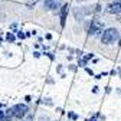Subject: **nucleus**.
Wrapping results in <instances>:
<instances>
[{"label":"nucleus","instance_id":"f257e3e1","mask_svg":"<svg viewBox=\"0 0 121 121\" xmlns=\"http://www.w3.org/2000/svg\"><path fill=\"white\" fill-rule=\"evenodd\" d=\"M117 39H118V30L114 29V27L105 29V30H104V33H102V36H101V42H102L104 45L114 43Z\"/></svg>","mask_w":121,"mask_h":121},{"label":"nucleus","instance_id":"f03ea898","mask_svg":"<svg viewBox=\"0 0 121 121\" xmlns=\"http://www.w3.org/2000/svg\"><path fill=\"white\" fill-rule=\"evenodd\" d=\"M102 29H104V23L99 22L98 19H92L91 20V25H89V30H88V33L89 35H99L102 32Z\"/></svg>","mask_w":121,"mask_h":121},{"label":"nucleus","instance_id":"7ed1b4c3","mask_svg":"<svg viewBox=\"0 0 121 121\" xmlns=\"http://www.w3.org/2000/svg\"><path fill=\"white\" fill-rule=\"evenodd\" d=\"M12 111H13V115H14V117L22 118V117L26 115V112H27V107H26L25 104H16V105H14V107L12 108Z\"/></svg>","mask_w":121,"mask_h":121},{"label":"nucleus","instance_id":"20e7f679","mask_svg":"<svg viewBox=\"0 0 121 121\" xmlns=\"http://www.w3.org/2000/svg\"><path fill=\"white\" fill-rule=\"evenodd\" d=\"M107 12H108V13H114V14L121 13V3L115 2V3L108 4V6H107Z\"/></svg>","mask_w":121,"mask_h":121},{"label":"nucleus","instance_id":"39448f33","mask_svg":"<svg viewBox=\"0 0 121 121\" xmlns=\"http://www.w3.org/2000/svg\"><path fill=\"white\" fill-rule=\"evenodd\" d=\"M68 4H64L60 7V26H65V20H66V14H68Z\"/></svg>","mask_w":121,"mask_h":121},{"label":"nucleus","instance_id":"423d86ee","mask_svg":"<svg viewBox=\"0 0 121 121\" xmlns=\"http://www.w3.org/2000/svg\"><path fill=\"white\" fill-rule=\"evenodd\" d=\"M6 39H7L9 42H14V35H10V33H9V35L6 36Z\"/></svg>","mask_w":121,"mask_h":121},{"label":"nucleus","instance_id":"0eeeda50","mask_svg":"<svg viewBox=\"0 0 121 121\" xmlns=\"http://www.w3.org/2000/svg\"><path fill=\"white\" fill-rule=\"evenodd\" d=\"M4 118V111H0V121H3Z\"/></svg>","mask_w":121,"mask_h":121},{"label":"nucleus","instance_id":"6e6552de","mask_svg":"<svg viewBox=\"0 0 121 121\" xmlns=\"http://www.w3.org/2000/svg\"><path fill=\"white\" fill-rule=\"evenodd\" d=\"M68 115H69V117H71L72 120H77V115H75V114H72V112H69Z\"/></svg>","mask_w":121,"mask_h":121},{"label":"nucleus","instance_id":"1a4fd4ad","mask_svg":"<svg viewBox=\"0 0 121 121\" xmlns=\"http://www.w3.org/2000/svg\"><path fill=\"white\" fill-rule=\"evenodd\" d=\"M49 2H52V0H45V4H46V3H49Z\"/></svg>","mask_w":121,"mask_h":121},{"label":"nucleus","instance_id":"9d476101","mask_svg":"<svg viewBox=\"0 0 121 121\" xmlns=\"http://www.w3.org/2000/svg\"><path fill=\"white\" fill-rule=\"evenodd\" d=\"M88 121H97V120H95V118H91V120H88Z\"/></svg>","mask_w":121,"mask_h":121},{"label":"nucleus","instance_id":"9b49d317","mask_svg":"<svg viewBox=\"0 0 121 121\" xmlns=\"http://www.w3.org/2000/svg\"><path fill=\"white\" fill-rule=\"evenodd\" d=\"M117 2H118V3H121V0H117Z\"/></svg>","mask_w":121,"mask_h":121}]
</instances>
